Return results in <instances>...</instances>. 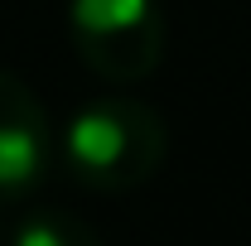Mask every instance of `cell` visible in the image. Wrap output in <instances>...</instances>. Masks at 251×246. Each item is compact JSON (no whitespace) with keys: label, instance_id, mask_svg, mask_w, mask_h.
Masks as SVG:
<instances>
[{"label":"cell","instance_id":"cell-3","mask_svg":"<svg viewBox=\"0 0 251 246\" xmlns=\"http://www.w3.org/2000/svg\"><path fill=\"white\" fill-rule=\"evenodd\" d=\"M53 125L29 82L0 68V203L25 198L49 174Z\"/></svg>","mask_w":251,"mask_h":246},{"label":"cell","instance_id":"cell-1","mask_svg":"<svg viewBox=\"0 0 251 246\" xmlns=\"http://www.w3.org/2000/svg\"><path fill=\"white\" fill-rule=\"evenodd\" d=\"M68 174L97 193H130L150 184L169 159V125L150 101L97 97L73 111L58 140Z\"/></svg>","mask_w":251,"mask_h":246},{"label":"cell","instance_id":"cell-4","mask_svg":"<svg viewBox=\"0 0 251 246\" xmlns=\"http://www.w3.org/2000/svg\"><path fill=\"white\" fill-rule=\"evenodd\" d=\"M10 246H101V237L92 232V222H82L77 213H63V208H39L29 213Z\"/></svg>","mask_w":251,"mask_h":246},{"label":"cell","instance_id":"cell-2","mask_svg":"<svg viewBox=\"0 0 251 246\" xmlns=\"http://www.w3.org/2000/svg\"><path fill=\"white\" fill-rule=\"evenodd\" d=\"M68 39L101 82H145L164 58L169 20L159 0H68Z\"/></svg>","mask_w":251,"mask_h":246}]
</instances>
